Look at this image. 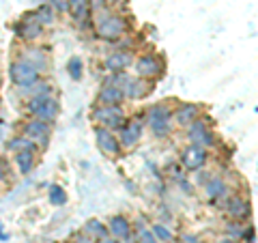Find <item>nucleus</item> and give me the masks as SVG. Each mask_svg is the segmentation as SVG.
Segmentation results:
<instances>
[{
  "label": "nucleus",
  "instance_id": "nucleus-1",
  "mask_svg": "<svg viewBox=\"0 0 258 243\" xmlns=\"http://www.w3.org/2000/svg\"><path fill=\"white\" fill-rule=\"evenodd\" d=\"M95 32L97 37L103 39V41H118L120 37L127 32V20L123 18V15L118 13H112L108 9H103L99 13H95Z\"/></svg>",
  "mask_w": 258,
  "mask_h": 243
},
{
  "label": "nucleus",
  "instance_id": "nucleus-2",
  "mask_svg": "<svg viewBox=\"0 0 258 243\" xmlns=\"http://www.w3.org/2000/svg\"><path fill=\"white\" fill-rule=\"evenodd\" d=\"M58 99H54L52 95H32L26 103V110L43 123H54L58 116Z\"/></svg>",
  "mask_w": 258,
  "mask_h": 243
},
{
  "label": "nucleus",
  "instance_id": "nucleus-3",
  "mask_svg": "<svg viewBox=\"0 0 258 243\" xmlns=\"http://www.w3.org/2000/svg\"><path fill=\"white\" fill-rule=\"evenodd\" d=\"M147 123L151 127L153 136L166 138L172 132V110L166 103H155L147 110Z\"/></svg>",
  "mask_w": 258,
  "mask_h": 243
},
{
  "label": "nucleus",
  "instance_id": "nucleus-4",
  "mask_svg": "<svg viewBox=\"0 0 258 243\" xmlns=\"http://www.w3.org/2000/svg\"><path fill=\"white\" fill-rule=\"evenodd\" d=\"M91 118L97 123V127H106L110 132L120 129L127 123V116H125V112L120 106H97L93 110Z\"/></svg>",
  "mask_w": 258,
  "mask_h": 243
},
{
  "label": "nucleus",
  "instance_id": "nucleus-5",
  "mask_svg": "<svg viewBox=\"0 0 258 243\" xmlns=\"http://www.w3.org/2000/svg\"><path fill=\"white\" fill-rule=\"evenodd\" d=\"M9 80L18 88H30L39 82V71L24 60H13L9 65Z\"/></svg>",
  "mask_w": 258,
  "mask_h": 243
},
{
  "label": "nucleus",
  "instance_id": "nucleus-6",
  "mask_svg": "<svg viewBox=\"0 0 258 243\" xmlns=\"http://www.w3.org/2000/svg\"><path fill=\"white\" fill-rule=\"evenodd\" d=\"M187 138L191 144L196 147H203V149H209V147H215V136L209 127V120L205 118H198L187 127Z\"/></svg>",
  "mask_w": 258,
  "mask_h": 243
},
{
  "label": "nucleus",
  "instance_id": "nucleus-7",
  "mask_svg": "<svg viewBox=\"0 0 258 243\" xmlns=\"http://www.w3.org/2000/svg\"><path fill=\"white\" fill-rule=\"evenodd\" d=\"M95 142L106 157H110V159L120 157V151L123 149H120L118 138L114 136V132H110L106 127H95Z\"/></svg>",
  "mask_w": 258,
  "mask_h": 243
},
{
  "label": "nucleus",
  "instance_id": "nucleus-8",
  "mask_svg": "<svg viewBox=\"0 0 258 243\" xmlns=\"http://www.w3.org/2000/svg\"><path fill=\"white\" fill-rule=\"evenodd\" d=\"M118 144H120V149H134L136 144H138L142 140V132H144V123L140 118H132V120H127V123L118 129Z\"/></svg>",
  "mask_w": 258,
  "mask_h": 243
},
{
  "label": "nucleus",
  "instance_id": "nucleus-9",
  "mask_svg": "<svg viewBox=\"0 0 258 243\" xmlns=\"http://www.w3.org/2000/svg\"><path fill=\"white\" fill-rule=\"evenodd\" d=\"M136 74L138 78H144V80H155L164 74V63H161L155 54H142L138 60H136Z\"/></svg>",
  "mask_w": 258,
  "mask_h": 243
},
{
  "label": "nucleus",
  "instance_id": "nucleus-10",
  "mask_svg": "<svg viewBox=\"0 0 258 243\" xmlns=\"http://www.w3.org/2000/svg\"><path fill=\"white\" fill-rule=\"evenodd\" d=\"M50 134H52L50 123H43L39 118H32L24 125V138L30 140L35 147H45L47 140H50Z\"/></svg>",
  "mask_w": 258,
  "mask_h": 243
},
{
  "label": "nucleus",
  "instance_id": "nucleus-11",
  "mask_svg": "<svg viewBox=\"0 0 258 243\" xmlns=\"http://www.w3.org/2000/svg\"><path fill=\"white\" fill-rule=\"evenodd\" d=\"M15 35H18L22 41L32 43V41H37V39L43 35V26L35 20V15H32V11H30V13L24 15V18L20 20V24L15 26Z\"/></svg>",
  "mask_w": 258,
  "mask_h": 243
},
{
  "label": "nucleus",
  "instance_id": "nucleus-12",
  "mask_svg": "<svg viewBox=\"0 0 258 243\" xmlns=\"http://www.w3.org/2000/svg\"><path fill=\"white\" fill-rule=\"evenodd\" d=\"M132 63H134L132 52L118 50V52H112V54L106 56L103 67H106V71H110V74L114 76V74H125V69H129V65Z\"/></svg>",
  "mask_w": 258,
  "mask_h": 243
},
{
  "label": "nucleus",
  "instance_id": "nucleus-13",
  "mask_svg": "<svg viewBox=\"0 0 258 243\" xmlns=\"http://www.w3.org/2000/svg\"><path fill=\"white\" fill-rule=\"evenodd\" d=\"M207 159H209L207 149L196 147V144H189V147L183 151V155H181L183 166L187 168V170H200V168L207 164Z\"/></svg>",
  "mask_w": 258,
  "mask_h": 243
},
{
  "label": "nucleus",
  "instance_id": "nucleus-14",
  "mask_svg": "<svg viewBox=\"0 0 258 243\" xmlns=\"http://www.w3.org/2000/svg\"><path fill=\"white\" fill-rule=\"evenodd\" d=\"M200 118V106L198 103H183L172 112V120L179 127H189L194 120Z\"/></svg>",
  "mask_w": 258,
  "mask_h": 243
},
{
  "label": "nucleus",
  "instance_id": "nucleus-15",
  "mask_svg": "<svg viewBox=\"0 0 258 243\" xmlns=\"http://www.w3.org/2000/svg\"><path fill=\"white\" fill-rule=\"evenodd\" d=\"M20 60L28 63L30 67H35V69L39 71V74L47 69V54H45V50H41V47L26 45V47L22 50V58H20Z\"/></svg>",
  "mask_w": 258,
  "mask_h": 243
},
{
  "label": "nucleus",
  "instance_id": "nucleus-16",
  "mask_svg": "<svg viewBox=\"0 0 258 243\" xmlns=\"http://www.w3.org/2000/svg\"><path fill=\"white\" fill-rule=\"evenodd\" d=\"M226 213H228L232 220H247L249 213H252V207H249V202L245 198L232 196L226 202Z\"/></svg>",
  "mask_w": 258,
  "mask_h": 243
},
{
  "label": "nucleus",
  "instance_id": "nucleus-17",
  "mask_svg": "<svg viewBox=\"0 0 258 243\" xmlns=\"http://www.w3.org/2000/svg\"><path fill=\"white\" fill-rule=\"evenodd\" d=\"M97 101H99V106H120V103L125 101V95L120 91L118 86L114 84H106L99 91V97H97Z\"/></svg>",
  "mask_w": 258,
  "mask_h": 243
},
{
  "label": "nucleus",
  "instance_id": "nucleus-18",
  "mask_svg": "<svg viewBox=\"0 0 258 243\" xmlns=\"http://www.w3.org/2000/svg\"><path fill=\"white\" fill-rule=\"evenodd\" d=\"M106 228L114 239H129V234H132V224H129V220L125 215L110 217V224L106 226Z\"/></svg>",
  "mask_w": 258,
  "mask_h": 243
},
{
  "label": "nucleus",
  "instance_id": "nucleus-19",
  "mask_svg": "<svg viewBox=\"0 0 258 243\" xmlns=\"http://www.w3.org/2000/svg\"><path fill=\"white\" fill-rule=\"evenodd\" d=\"M15 166H18L20 174H28L32 168L37 164V151L35 149H28V151H20L15 153Z\"/></svg>",
  "mask_w": 258,
  "mask_h": 243
},
{
  "label": "nucleus",
  "instance_id": "nucleus-20",
  "mask_svg": "<svg viewBox=\"0 0 258 243\" xmlns=\"http://www.w3.org/2000/svg\"><path fill=\"white\" fill-rule=\"evenodd\" d=\"M205 192L211 200H220L228 194V185H226V181L222 176H211V179L205 183Z\"/></svg>",
  "mask_w": 258,
  "mask_h": 243
},
{
  "label": "nucleus",
  "instance_id": "nucleus-21",
  "mask_svg": "<svg viewBox=\"0 0 258 243\" xmlns=\"http://www.w3.org/2000/svg\"><path fill=\"white\" fill-rule=\"evenodd\" d=\"M69 5V11L71 18H74L78 24H84L88 20V13H91V9H88V0H67Z\"/></svg>",
  "mask_w": 258,
  "mask_h": 243
},
{
  "label": "nucleus",
  "instance_id": "nucleus-22",
  "mask_svg": "<svg viewBox=\"0 0 258 243\" xmlns=\"http://www.w3.org/2000/svg\"><path fill=\"white\" fill-rule=\"evenodd\" d=\"M32 15H35V20L41 24L43 28L45 26H54V22H56V13H54V9L50 5H41L39 9L32 11Z\"/></svg>",
  "mask_w": 258,
  "mask_h": 243
},
{
  "label": "nucleus",
  "instance_id": "nucleus-23",
  "mask_svg": "<svg viewBox=\"0 0 258 243\" xmlns=\"http://www.w3.org/2000/svg\"><path fill=\"white\" fill-rule=\"evenodd\" d=\"M84 234H86L88 239L101 241V239L108 237V228L99 220H91V222H86V226H84Z\"/></svg>",
  "mask_w": 258,
  "mask_h": 243
},
{
  "label": "nucleus",
  "instance_id": "nucleus-24",
  "mask_svg": "<svg viewBox=\"0 0 258 243\" xmlns=\"http://www.w3.org/2000/svg\"><path fill=\"white\" fill-rule=\"evenodd\" d=\"M28 149H35V151H37L35 144H32L30 140H26L24 136L13 138V140L7 142V151H11V153H20V151H28Z\"/></svg>",
  "mask_w": 258,
  "mask_h": 243
},
{
  "label": "nucleus",
  "instance_id": "nucleus-25",
  "mask_svg": "<svg viewBox=\"0 0 258 243\" xmlns=\"http://www.w3.org/2000/svg\"><path fill=\"white\" fill-rule=\"evenodd\" d=\"M47 198H50V202L54 207H60L67 202V194H64V190L60 188V185H52L50 192H47Z\"/></svg>",
  "mask_w": 258,
  "mask_h": 243
},
{
  "label": "nucleus",
  "instance_id": "nucleus-26",
  "mask_svg": "<svg viewBox=\"0 0 258 243\" xmlns=\"http://www.w3.org/2000/svg\"><path fill=\"white\" fill-rule=\"evenodd\" d=\"M151 232L155 234V239L157 241H164V243H170L172 239H174V234H172V230L168 228V226H164V224H153V228H151Z\"/></svg>",
  "mask_w": 258,
  "mask_h": 243
},
{
  "label": "nucleus",
  "instance_id": "nucleus-27",
  "mask_svg": "<svg viewBox=\"0 0 258 243\" xmlns=\"http://www.w3.org/2000/svg\"><path fill=\"white\" fill-rule=\"evenodd\" d=\"M67 71L74 80H80L82 78V60H80L78 56H71L69 63H67Z\"/></svg>",
  "mask_w": 258,
  "mask_h": 243
},
{
  "label": "nucleus",
  "instance_id": "nucleus-28",
  "mask_svg": "<svg viewBox=\"0 0 258 243\" xmlns=\"http://www.w3.org/2000/svg\"><path fill=\"white\" fill-rule=\"evenodd\" d=\"M108 3L110 0H88V9H91L93 13H99L103 9H108Z\"/></svg>",
  "mask_w": 258,
  "mask_h": 243
},
{
  "label": "nucleus",
  "instance_id": "nucleus-29",
  "mask_svg": "<svg viewBox=\"0 0 258 243\" xmlns=\"http://www.w3.org/2000/svg\"><path fill=\"white\" fill-rule=\"evenodd\" d=\"M50 7H52L54 11H58V13H67L69 11L67 0H50Z\"/></svg>",
  "mask_w": 258,
  "mask_h": 243
},
{
  "label": "nucleus",
  "instance_id": "nucleus-30",
  "mask_svg": "<svg viewBox=\"0 0 258 243\" xmlns=\"http://www.w3.org/2000/svg\"><path fill=\"white\" fill-rule=\"evenodd\" d=\"M140 243H159L157 239H155V234H153L151 230H140Z\"/></svg>",
  "mask_w": 258,
  "mask_h": 243
},
{
  "label": "nucleus",
  "instance_id": "nucleus-31",
  "mask_svg": "<svg viewBox=\"0 0 258 243\" xmlns=\"http://www.w3.org/2000/svg\"><path fill=\"white\" fill-rule=\"evenodd\" d=\"M245 232V228L241 224H230L228 226V234H230V239H235V237H239V234H243Z\"/></svg>",
  "mask_w": 258,
  "mask_h": 243
},
{
  "label": "nucleus",
  "instance_id": "nucleus-32",
  "mask_svg": "<svg viewBox=\"0 0 258 243\" xmlns=\"http://www.w3.org/2000/svg\"><path fill=\"white\" fill-rule=\"evenodd\" d=\"M74 243H93V239H88L86 234H80V237H78Z\"/></svg>",
  "mask_w": 258,
  "mask_h": 243
},
{
  "label": "nucleus",
  "instance_id": "nucleus-33",
  "mask_svg": "<svg viewBox=\"0 0 258 243\" xmlns=\"http://www.w3.org/2000/svg\"><path fill=\"white\" fill-rule=\"evenodd\" d=\"M5 176H7V170H5L3 159H0V181H5Z\"/></svg>",
  "mask_w": 258,
  "mask_h": 243
},
{
  "label": "nucleus",
  "instance_id": "nucleus-34",
  "mask_svg": "<svg viewBox=\"0 0 258 243\" xmlns=\"http://www.w3.org/2000/svg\"><path fill=\"white\" fill-rule=\"evenodd\" d=\"M220 243H239L237 239H230V237H224V239H220Z\"/></svg>",
  "mask_w": 258,
  "mask_h": 243
},
{
  "label": "nucleus",
  "instance_id": "nucleus-35",
  "mask_svg": "<svg viewBox=\"0 0 258 243\" xmlns=\"http://www.w3.org/2000/svg\"><path fill=\"white\" fill-rule=\"evenodd\" d=\"M99 243H120V241H118V239H108V237H106V239H101Z\"/></svg>",
  "mask_w": 258,
  "mask_h": 243
},
{
  "label": "nucleus",
  "instance_id": "nucleus-36",
  "mask_svg": "<svg viewBox=\"0 0 258 243\" xmlns=\"http://www.w3.org/2000/svg\"><path fill=\"white\" fill-rule=\"evenodd\" d=\"M0 239H5V232H3V228H0Z\"/></svg>",
  "mask_w": 258,
  "mask_h": 243
}]
</instances>
